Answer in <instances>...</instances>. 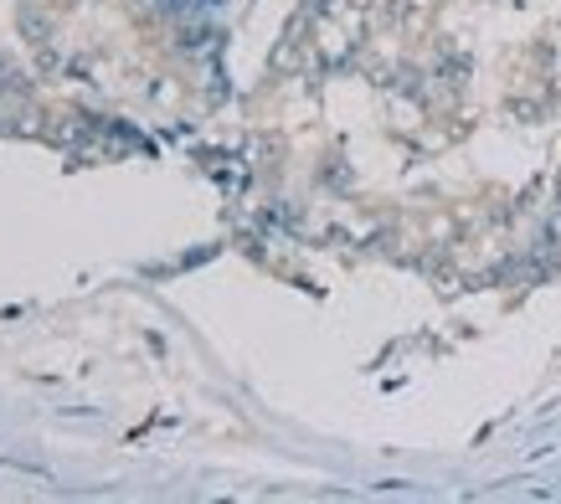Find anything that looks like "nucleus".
I'll return each mask as SVG.
<instances>
[{
	"label": "nucleus",
	"instance_id": "1",
	"mask_svg": "<svg viewBox=\"0 0 561 504\" xmlns=\"http://www.w3.org/2000/svg\"><path fill=\"white\" fill-rule=\"evenodd\" d=\"M21 32H26V42L47 47V42H51V21L42 16V11H32V5H26V11H21Z\"/></svg>",
	"mask_w": 561,
	"mask_h": 504
}]
</instances>
